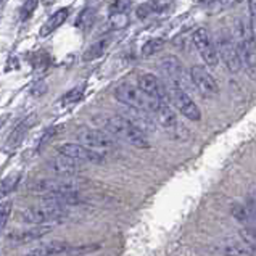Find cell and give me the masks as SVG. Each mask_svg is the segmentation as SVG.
I'll list each match as a JSON object with an SVG mask.
<instances>
[{
    "instance_id": "15",
    "label": "cell",
    "mask_w": 256,
    "mask_h": 256,
    "mask_svg": "<svg viewBox=\"0 0 256 256\" xmlns=\"http://www.w3.org/2000/svg\"><path fill=\"white\" fill-rule=\"evenodd\" d=\"M78 254V246H72L66 242H50L44 244L34 250L29 252L26 256H74Z\"/></svg>"
},
{
    "instance_id": "5",
    "label": "cell",
    "mask_w": 256,
    "mask_h": 256,
    "mask_svg": "<svg viewBox=\"0 0 256 256\" xmlns=\"http://www.w3.org/2000/svg\"><path fill=\"white\" fill-rule=\"evenodd\" d=\"M79 182L70 178H52V179H38L29 186V192L39 195H60L79 192Z\"/></svg>"
},
{
    "instance_id": "26",
    "label": "cell",
    "mask_w": 256,
    "mask_h": 256,
    "mask_svg": "<svg viewBox=\"0 0 256 256\" xmlns=\"http://www.w3.org/2000/svg\"><path fill=\"white\" fill-rule=\"evenodd\" d=\"M129 23L128 13H110L108 24L112 29H121Z\"/></svg>"
},
{
    "instance_id": "10",
    "label": "cell",
    "mask_w": 256,
    "mask_h": 256,
    "mask_svg": "<svg viewBox=\"0 0 256 256\" xmlns=\"http://www.w3.org/2000/svg\"><path fill=\"white\" fill-rule=\"evenodd\" d=\"M76 137L82 145H86V147H89L92 150H97V152L100 148H113L116 145L113 136H110L108 132H105V130H98V129L82 128V129H79Z\"/></svg>"
},
{
    "instance_id": "2",
    "label": "cell",
    "mask_w": 256,
    "mask_h": 256,
    "mask_svg": "<svg viewBox=\"0 0 256 256\" xmlns=\"http://www.w3.org/2000/svg\"><path fill=\"white\" fill-rule=\"evenodd\" d=\"M104 128L106 132L113 137H118L121 140H126L128 144L134 145L137 148H147L148 138L147 134L142 129H138L134 122H130L124 116H112L104 121Z\"/></svg>"
},
{
    "instance_id": "31",
    "label": "cell",
    "mask_w": 256,
    "mask_h": 256,
    "mask_svg": "<svg viewBox=\"0 0 256 256\" xmlns=\"http://www.w3.org/2000/svg\"><path fill=\"white\" fill-rule=\"evenodd\" d=\"M130 8V0H113L112 13H128Z\"/></svg>"
},
{
    "instance_id": "19",
    "label": "cell",
    "mask_w": 256,
    "mask_h": 256,
    "mask_svg": "<svg viewBox=\"0 0 256 256\" xmlns=\"http://www.w3.org/2000/svg\"><path fill=\"white\" fill-rule=\"evenodd\" d=\"M70 16V8H60V10H56L52 16H50L47 21H46V24L42 26L40 29V38H46V36L48 34H52L55 29L60 28L64 21H66V18Z\"/></svg>"
},
{
    "instance_id": "8",
    "label": "cell",
    "mask_w": 256,
    "mask_h": 256,
    "mask_svg": "<svg viewBox=\"0 0 256 256\" xmlns=\"http://www.w3.org/2000/svg\"><path fill=\"white\" fill-rule=\"evenodd\" d=\"M168 90H170V98L174 104V106L178 108L187 120H190V121H200L202 120L200 108L196 106V104L192 100V97H190L184 89L168 86Z\"/></svg>"
},
{
    "instance_id": "11",
    "label": "cell",
    "mask_w": 256,
    "mask_h": 256,
    "mask_svg": "<svg viewBox=\"0 0 256 256\" xmlns=\"http://www.w3.org/2000/svg\"><path fill=\"white\" fill-rule=\"evenodd\" d=\"M192 40L195 44L196 50H198L200 56L203 58V62L208 64V66H216L218 62H219V56H218V50L213 39H211L210 32L206 31L204 28L196 29L192 36Z\"/></svg>"
},
{
    "instance_id": "24",
    "label": "cell",
    "mask_w": 256,
    "mask_h": 256,
    "mask_svg": "<svg viewBox=\"0 0 256 256\" xmlns=\"http://www.w3.org/2000/svg\"><path fill=\"white\" fill-rule=\"evenodd\" d=\"M94 18H95V10L94 8H84L81 13H79V16L76 20V28H79V29L90 28L94 23Z\"/></svg>"
},
{
    "instance_id": "3",
    "label": "cell",
    "mask_w": 256,
    "mask_h": 256,
    "mask_svg": "<svg viewBox=\"0 0 256 256\" xmlns=\"http://www.w3.org/2000/svg\"><path fill=\"white\" fill-rule=\"evenodd\" d=\"M114 97L118 102H121L122 105H126L128 108L134 110H142V112L155 113V110L158 106L156 102L150 100L138 87L132 86L130 82H121L114 87ZM162 104V102H160Z\"/></svg>"
},
{
    "instance_id": "13",
    "label": "cell",
    "mask_w": 256,
    "mask_h": 256,
    "mask_svg": "<svg viewBox=\"0 0 256 256\" xmlns=\"http://www.w3.org/2000/svg\"><path fill=\"white\" fill-rule=\"evenodd\" d=\"M190 79L203 97H214L219 92V86L216 79L210 74L203 66H192L190 68Z\"/></svg>"
},
{
    "instance_id": "6",
    "label": "cell",
    "mask_w": 256,
    "mask_h": 256,
    "mask_svg": "<svg viewBox=\"0 0 256 256\" xmlns=\"http://www.w3.org/2000/svg\"><path fill=\"white\" fill-rule=\"evenodd\" d=\"M214 46L218 50V56L221 58L222 63L226 64V68L230 72H238L242 70V60H240L236 39H234L229 32H226V31L219 32Z\"/></svg>"
},
{
    "instance_id": "27",
    "label": "cell",
    "mask_w": 256,
    "mask_h": 256,
    "mask_svg": "<svg viewBox=\"0 0 256 256\" xmlns=\"http://www.w3.org/2000/svg\"><path fill=\"white\" fill-rule=\"evenodd\" d=\"M12 208H13V202L12 200H5L4 203H0V232L4 230L6 222H8Z\"/></svg>"
},
{
    "instance_id": "20",
    "label": "cell",
    "mask_w": 256,
    "mask_h": 256,
    "mask_svg": "<svg viewBox=\"0 0 256 256\" xmlns=\"http://www.w3.org/2000/svg\"><path fill=\"white\" fill-rule=\"evenodd\" d=\"M110 44H112V38H102L98 39L97 42H94L92 46L86 50V54L82 55V60L84 62H92V60H97V58H100L102 55H104L108 47H110Z\"/></svg>"
},
{
    "instance_id": "28",
    "label": "cell",
    "mask_w": 256,
    "mask_h": 256,
    "mask_svg": "<svg viewBox=\"0 0 256 256\" xmlns=\"http://www.w3.org/2000/svg\"><path fill=\"white\" fill-rule=\"evenodd\" d=\"M20 180V174L18 172H14L13 176H8L4 182H2V186H0V196H5V195H8L12 190L14 188V186H16V182Z\"/></svg>"
},
{
    "instance_id": "30",
    "label": "cell",
    "mask_w": 256,
    "mask_h": 256,
    "mask_svg": "<svg viewBox=\"0 0 256 256\" xmlns=\"http://www.w3.org/2000/svg\"><path fill=\"white\" fill-rule=\"evenodd\" d=\"M38 4L39 0H26L23 8H21V20H29L32 16V13L36 12V8H38Z\"/></svg>"
},
{
    "instance_id": "12",
    "label": "cell",
    "mask_w": 256,
    "mask_h": 256,
    "mask_svg": "<svg viewBox=\"0 0 256 256\" xmlns=\"http://www.w3.org/2000/svg\"><path fill=\"white\" fill-rule=\"evenodd\" d=\"M160 70L163 71L164 78L168 79V86L180 87V89H184V86H186V71H184V66H182L179 58H176L172 55L164 56L163 60L160 62Z\"/></svg>"
},
{
    "instance_id": "1",
    "label": "cell",
    "mask_w": 256,
    "mask_h": 256,
    "mask_svg": "<svg viewBox=\"0 0 256 256\" xmlns=\"http://www.w3.org/2000/svg\"><path fill=\"white\" fill-rule=\"evenodd\" d=\"M234 39L237 44L242 66H245L250 78L256 79V36L252 29V24L245 20H238Z\"/></svg>"
},
{
    "instance_id": "32",
    "label": "cell",
    "mask_w": 256,
    "mask_h": 256,
    "mask_svg": "<svg viewBox=\"0 0 256 256\" xmlns=\"http://www.w3.org/2000/svg\"><path fill=\"white\" fill-rule=\"evenodd\" d=\"M250 24L256 36V0H250Z\"/></svg>"
},
{
    "instance_id": "29",
    "label": "cell",
    "mask_w": 256,
    "mask_h": 256,
    "mask_svg": "<svg viewBox=\"0 0 256 256\" xmlns=\"http://www.w3.org/2000/svg\"><path fill=\"white\" fill-rule=\"evenodd\" d=\"M82 94H84V89L82 87H76V89L70 90L64 97L62 98V104L63 105H71V104H76L82 98Z\"/></svg>"
},
{
    "instance_id": "23",
    "label": "cell",
    "mask_w": 256,
    "mask_h": 256,
    "mask_svg": "<svg viewBox=\"0 0 256 256\" xmlns=\"http://www.w3.org/2000/svg\"><path fill=\"white\" fill-rule=\"evenodd\" d=\"M163 4L162 2H148V4H144V5H138L137 6V10H136V14H137V18H140V20H145V18H148V16H153V14H156L160 12H163Z\"/></svg>"
},
{
    "instance_id": "33",
    "label": "cell",
    "mask_w": 256,
    "mask_h": 256,
    "mask_svg": "<svg viewBox=\"0 0 256 256\" xmlns=\"http://www.w3.org/2000/svg\"><path fill=\"white\" fill-rule=\"evenodd\" d=\"M54 2H55V0H42V4H44V5H52Z\"/></svg>"
},
{
    "instance_id": "21",
    "label": "cell",
    "mask_w": 256,
    "mask_h": 256,
    "mask_svg": "<svg viewBox=\"0 0 256 256\" xmlns=\"http://www.w3.org/2000/svg\"><path fill=\"white\" fill-rule=\"evenodd\" d=\"M230 213H232V216L236 218L237 221H240V222L252 224L253 221H256V219H254V214H253V211H252L250 204H248V203H236V204H232Z\"/></svg>"
},
{
    "instance_id": "16",
    "label": "cell",
    "mask_w": 256,
    "mask_h": 256,
    "mask_svg": "<svg viewBox=\"0 0 256 256\" xmlns=\"http://www.w3.org/2000/svg\"><path fill=\"white\" fill-rule=\"evenodd\" d=\"M50 230H52V226H36V228H31L28 230L12 232L8 236V240H12L13 244L23 245V244H29V242H34V240L46 237Z\"/></svg>"
},
{
    "instance_id": "7",
    "label": "cell",
    "mask_w": 256,
    "mask_h": 256,
    "mask_svg": "<svg viewBox=\"0 0 256 256\" xmlns=\"http://www.w3.org/2000/svg\"><path fill=\"white\" fill-rule=\"evenodd\" d=\"M137 87L140 89L150 100L156 102H164L168 104L171 98H170V90H168V87L160 81V79L152 74V72H144V74L138 76L137 79Z\"/></svg>"
},
{
    "instance_id": "14",
    "label": "cell",
    "mask_w": 256,
    "mask_h": 256,
    "mask_svg": "<svg viewBox=\"0 0 256 256\" xmlns=\"http://www.w3.org/2000/svg\"><path fill=\"white\" fill-rule=\"evenodd\" d=\"M47 166H48L50 171L58 176V178H71V176H74V174L81 172L84 170L81 162H76V160L63 156V155L50 160V162L47 163Z\"/></svg>"
},
{
    "instance_id": "25",
    "label": "cell",
    "mask_w": 256,
    "mask_h": 256,
    "mask_svg": "<svg viewBox=\"0 0 256 256\" xmlns=\"http://www.w3.org/2000/svg\"><path fill=\"white\" fill-rule=\"evenodd\" d=\"M163 46H164V40H163V39H160V38H156V39H150V40H147V42L144 44V47H142V55H144V56H152L153 54H156L158 50H162Z\"/></svg>"
},
{
    "instance_id": "18",
    "label": "cell",
    "mask_w": 256,
    "mask_h": 256,
    "mask_svg": "<svg viewBox=\"0 0 256 256\" xmlns=\"http://www.w3.org/2000/svg\"><path fill=\"white\" fill-rule=\"evenodd\" d=\"M34 124V116H31V118H28L24 121H21L16 128H14L12 130V134L8 136V138H6V148L8 150H13V148H16L18 145H21V142L24 140V137L28 134V130L29 128H31Z\"/></svg>"
},
{
    "instance_id": "17",
    "label": "cell",
    "mask_w": 256,
    "mask_h": 256,
    "mask_svg": "<svg viewBox=\"0 0 256 256\" xmlns=\"http://www.w3.org/2000/svg\"><path fill=\"white\" fill-rule=\"evenodd\" d=\"M153 116L156 118V121L162 124L163 128H166L168 130H174L179 128V122H178V118H176V113L172 112V108L170 106V104H158L155 113Z\"/></svg>"
},
{
    "instance_id": "4",
    "label": "cell",
    "mask_w": 256,
    "mask_h": 256,
    "mask_svg": "<svg viewBox=\"0 0 256 256\" xmlns=\"http://www.w3.org/2000/svg\"><path fill=\"white\" fill-rule=\"evenodd\" d=\"M63 218H66V208L54 206V204L42 203V206H31L24 210L20 214V219L26 224L46 226L48 222H60Z\"/></svg>"
},
{
    "instance_id": "22",
    "label": "cell",
    "mask_w": 256,
    "mask_h": 256,
    "mask_svg": "<svg viewBox=\"0 0 256 256\" xmlns=\"http://www.w3.org/2000/svg\"><path fill=\"white\" fill-rule=\"evenodd\" d=\"M221 252L226 256H248L252 254L250 248H248L244 242H234V240H229L221 245Z\"/></svg>"
},
{
    "instance_id": "9",
    "label": "cell",
    "mask_w": 256,
    "mask_h": 256,
    "mask_svg": "<svg viewBox=\"0 0 256 256\" xmlns=\"http://www.w3.org/2000/svg\"><path fill=\"white\" fill-rule=\"evenodd\" d=\"M58 153L63 156H68L76 160V162L81 163H94V164H100L105 162V156L102 155L100 152L92 150L89 147H86L82 144H63Z\"/></svg>"
}]
</instances>
